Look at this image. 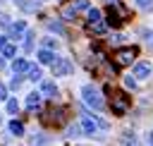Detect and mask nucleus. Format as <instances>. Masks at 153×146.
<instances>
[{
    "label": "nucleus",
    "mask_w": 153,
    "mask_h": 146,
    "mask_svg": "<svg viewBox=\"0 0 153 146\" xmlns=\"http://www.w3.org/2000/svg\"><path fill=\"white\" fill-rule=\"evenodd\" d=\"M2 98H7V89H5V84H0V101Z\"/></svg>",
    "instance_id": "2f4dec72"
},
{
    "label": "nucleus",
    "mask_w": 153,
    "mask_h": 146,
    "mask_svg": "<svg viewBox=\"0 0 153 146\" xmlns=\"http://www.w3.org/2000/svg\"><path fill=\"white\" fill-rule=\"evenodd\" d=\"M43 144H45V136H41V134L31 139V146H43Z\"/></svg>",
    "instance_id": "a878e982"
},
{
    "label": "nucleus",
    "mask_w": 153,
    "mask_h": 146,
    "mask_svg": "<svg viewBox=\"0 0 153 146\" xmlns=\"http://www.w3.org/2000/svg\"><path fill=\"white\" fill-rule=\"evenodd\" d=\"M24 50H33V31L26 34V41H24Z\"/></svg>",
    "instance_id": "412c9836"
},
{
    "label": "nucleus",
    "mask_w": 153,
    "mask_h": 146,
    "mask_svg": "<svg viewBox=\"0 0 153 146\" xmlns=\"http://www.w3.org/2000/svg\"><path fill=\"white\" fill-rule=\"evenodd\" d=\"M65 117H67V110H65V108H48L41 120H43V124H55V127H60V124H65Z\"/></svg>",
    "instance_id": "7ed1b4c3"
},
{
    "label": "nucleus",
    "mask_w": 153,
    "mask_h": 146,
    "mask_svg": "<svg viewBox=\"0 0 153 146\" xmlns=\"http://www.w3.org/2000/svg\"><path fill=\"white\" fill-rule=\"evenodd\" d=\"M2 67H5V62H2V57H0V69H2Z\"/></svg>",
    "instance_id": "f704fd0d"
},
{
    "label": "nucleus",
    "mask_w": 153,
    "mask_h": 146,
    "mask_svg": "<svg viewBox=\"0 0 153 146\" xmlns=\"http://www.w3.org/2000/svg\"><path fill=\"white\" fill-rule=\"evenodd\" d=\"M122 141H124V146H136V136H134V134H129V132L124 134V139H122Z\"/></svg>",
    "instance_id": "5701e85b"
},
{
    "label": "nucleus",
    "mask_w": 153,
    "mask_h": 146,
    "mask_svg": "<svg viewBox=\"0 0 153 146\" xmlns=\"http://www.w3.org/2000/svg\"><path fill=\"white\" fill-rule=\"evenodd\" d=\"M41 91H43L45 96H55V93H57V86H55L53 81H43V84H41Z\"/></svg>",
    "instance_id": "4468645a"
},
{
    "label": "nucleus",
    "mask_w": 153,
    "mask_h": 146,
    "mask_svg": "<svg viewBox=\"0 0 153 146\" xmlns=\"http://www.w3.org/2000/svg\"><path fill=\"white\" fill-rule=\"evenodd\" d=\"M19 84H22V77H19V74H14V79H12V84H10V86H12V89H19Z\"/></svg>",
    "instance_id": "7c9ffc66"
},
{
    "label": "nucleus",
    "mask_w": 153,
    "mask_h": 146,
    "mask_svg": "<svg viewBox=\"0 0 153 146\" xmlns=\"http://www.w3.org/2000/svg\"><path fill=\"white\" fill-rule=\"evenodd\" d=\"M26 108H29V110L41 108V93H36V91H33V93H29V96H26Z\"/></svg>",
    "instance_id": "f8f14e48"
},
{
    "label": "nucleus",
    "mask_w": 153,
    "mask_h": 146,
    "mask_svg": "<svg viewBox=\"0 0 153 146\" xmlns=\"http://www.w3.org/2000/svg\"><path fill=\"white\" fill-rule=\"evenodd\" d=\"M29 79H33V81H38V79H41V67H36V65H31V67H29Z\"/></svg>",
    "instance_id": "6ab92c4d"
},
{
    "label": "nucleus",
    "mask_w": 153,
    "mask_h": 146,
    "mask_svg": "<svg viewBox=\"0 0 153 146\" xmlns=\"http://www.w3.org/2000/svg\"><path fill=\"white\" fill-rule=\"evenodd\" d=\"M5 43H7V38H5V36H0V50H2V45H5Z\"/></svg>",
    "instance_id": "473e14b6"
},
{
    "label": "nucleus",
    "mask_w": 153,
    "mask_h": 146,
    "mask_svg": "<svg viewBox=\"0 0 153 146\" xmlns=\"http://www.w3.org/2000/svg\"><path fill=\"white\" fill-rule=\"evenodd\" d=\"M93 22H100V10L88 7V24H93Z\"/></svg>",
    "instance_id": "f3484780"
},
{
    "label": "nucleus",
    "mask_w": 153,
    "mask_h": 146,
    "mask_svg": "<svg viewBox=\"0 0 153 146\" xmlns=\"http://www.w3.org/2000/svg\"><path fill=\"white\" fill-rule=\"evenodd\" d=\"M127 108H129V98H127V93L115 91V93H112V112H115V115H124Z\"/></svg>",
    "instance_id": "423d86ee"
},
{
    "label": "nucleus",
    "mask_w": 153,
    "mask_h": 146,
    "mask_svg": "<svg viewBox=\"0 0 153 146\" xmlns=\"http://www.w3.org/2000/svg\"><path fill=\"white\" fill-rule=\"evenodd\" d=\"M81 98H84V103H86L88 108H93V110H103V108H105V101H103L100 91H98L93 84H86V86L81 89Z\"/></svg>",
    "instance_id": "f257e3e1"
},
{
    "label": "nucleus",
    "mask_w": 153,
    "mask_h": 146,
    "mask_svg": "<svg viewBox=\"0 0 153 146\" xmlns=\"http://www.w3.org/2000/svg\"><path fill=\"white\" fill-rule=\"evenodd\" d=\"M124 86L127 89H136V79L134 77H124Z\"/></svg>",
    "instance_id": "393cba45"
},
{
    "label": "nucleus",
    "mask_w": 153,
    "mask_h": 146,
    "mask_svg": "<svg viewBox=\"0 0 153 146\" xmlns=\"http://www.w3.org/2000/svg\"><path fill=\"white\" fill-rule=\"evenodd\" d=\"M43 48H45V50L57 48V41H55V38H43Z\"/></svg>",
    "instance_id": "b1692460"
},
{
    "label": "nucleus",
    "mask_w": 153,
    "mask_h": 146,
    "mask_svg": "<svg viewBox=\"0 0 153 146\" xmlns=\"http://www.w3.org/2000/svg\"><path fill=\"white\" fill-rule=\"evenodd\" d=\"M29 67H31V65H29V62H26L24 57H17V60L12 62V69H14V74H22V72H29Z\"/></svg>",
    "instance_id": "9b49d317"
},
{
    "label": "nucleus",
    "mask_w": 153,
    "mask_h": 146,
    "mask_svg": "<svg viewBox=\"0 0 153 146\" xmlns=\"http://www.w3.org/2000/svg\"><path fill=\"white\" fill-rule=\"evenodd\" d=\"M17 110H19V103H17V98H10V101H7V112H12V115H14Z\"/></svg>",
    "instance_id": "4be33fe9"
},
{
    "label": "nucleus",
    "mask_w": 153,
    "mask_h": 146,
    "mask_svg": "<svg viewBox=\"0 0 153 146\" xmlns=\"http://www.w3.org/2000/svg\"><path fill=\"white\" fill-rule=\"evenodd\" d=\"M14 5L22 7L24 12H36V10H38V2H36V0H14Z\"/></svg>",
    "instance_id": "1a4fd4ad"
},
{
    "label": "nucleus",
    "mask_w": 153,
    "mask_h": 146,
    "mask_svg": "<svg viewBox=\"0 0 153 146\" xmlns=\"http://www.w3.org/2000/svg\"><path fill=\"white\" fill-rule=\"evenodd\" d=\"M108 124L103 122V120H98V117H91V115H84L81 117V129L86 132V134H96L98 129H105Z\"/></svg>",
    "instance_id": "39448f33"
},
{
    "label": "nucleus",
    "mask_w": 153,
    "mask_h": 146,
    "mask_svg": "<svg viewBox=\"0 0 153 146\" xmlns=\"http://www.w3.org/2000/svg\"><path fill=\"white\" fill-rule=\"evenodd\" d=\"M153 72V65L141 60V62H134V79H148Z\"/></svg>",
    "instance_id": "6e6552de"
},
{
    "label": "nucleus",
    "mask_w": 153,
    "mask_h": 146,
    "mask_svg": "<svg viewBox=\"0 0 153 146\" xmlns=\"http://www.w3.org/2000/svg\"><path fill=\"white\" fill-rule=\"evenodd\" d=\"M38 60H41L43 65H50V62L55 60V55H53L50 50H45V48H43V50H38Z\"/></svg>",
    "instance_id": "ddd939ff"
},
{
    "label": "nucleus",
    "mask_w": 153,
    "mask_h": 146,
    "mask_svg": "<svg viewBox=\"0 0 153 146\" xmlns=\"http://www.w3.org/2000/svg\"><path fill=\"white\" fill-rule=\"evenodd\" d=\"M136 5H139L141 10H148V7L153 5V0H136Z\"/></svg>",
    "instance_id": "c85d7f7f"
},
{
    "label": "nucleus",
    "mask_w": 153,
    "mask_h": 146,
    "mask_svg": "<svg viewBox=\"0 0 153 146\" xmlns=\"http://www.w3.org/2000/svg\"><path fill=\"white\" fill-rule=\"evenodd\" d=\"M50 69H53L55 77H65V74L72 72V62H69L67 57H55V60L50 62Z\"/></svg>",
    "instance_id": "0eeeda50"
},
{
    "label": "nucleus",
    "mask_w": 153,
    "mask_h": 146,
    "mask_svg": "<svg viewBox=\"0 0 153 146\" xmlns=\"http://www.w3.org/2000/svg\"><path fill=\"white\" fill-rule=\"evenodd\" d=\"M48 29H50V31H55V34H65V29H62V24H60V22H48Z\"/></svg>",
    "instance_id": "aec40b11"
},
{
    "label": "nucleus",
    "mask_w": 153,
    "mask_h": 146,
    "mask_svg": "<svg viewBox=\"0 0 153 146\" xmlns=\"http://www.w3.org/2000/svg\"><path fill=\"white\" fill-rule=\"evenodd\" d=\"M72 7H74V10H88V2H86V0H76Z\"/></svg>",
    "instance_id": "bb28decb"
},
{
    "label": "nucleus",
    "mask_w": 153,
    "mask_h": 146,
    "mask_svg": "<svg viewBox=\"0 0 153 146\" xmlns=\"http://www.w3.org/2000/svg\"><path fill=\"white\" fill-rule=\"evenodd\" d=\"M91 31H93V34H105V31H108V24H105V22H93V24H91Z\"/></svg>",
    "instance_id": "dca6fc26"
},
{
    "label": "nucleus",
    "mask_w": 153,
    "mask_h": 146,
    "mask_svg": "<svg viewBox=\"0 0 153 146\" xmlns=\"http://www.w3.org/2000/svg\"><path fill=\"white\" fill-rule=\"evenodd\" d=\"M24 31H26V24H24V22H14V24H10V36H12V38H19Z\"/></svg>",
    "instance_id": "9d476101"
},
{
    "label": "nucleus",
    "mask_w": 153,
    "mask_h": 146,
    "mask_svg": "<svg viewBox=\"0 0 153 146\" xmlns=\"http://www.w3.org/2000/svg\"><path fill=\"white\" fill-rule=\"evenodd\" d=\"M2 55H5V57H14V55H17V48H14L12 43H5V45H2Z\"/></svg>",
    "instance_id": "a211bd4d"
},
{
    "label": "nucleus",
    "mask_w": 153,
    "mask_h": 146,
    "mask_svg": "<svg viewBox=\"0 0 153 146\" xmlns=\"http://www.w3.org/2000/svg\"><path fill=\"white\" fill-rule=\"evenodd\" d=\"M112 60H115L120 67H127V65H131V62L136 60V48H117V50L112 53Z\"/></svg>",
    "instance_id": "20e7f679"
},
{
    "label": "nucleus",
    "mask_w": 153,
    "mask_h": 146,
    "mask_svg": "<svg viewBox=\"0 0 153 146\" xmlns=\"http://www.w3.org/2000/svg\"><path fill=\"white\" fill-rule=\"evenodd\" d=\"M129 17V10L127 7H122V5H110V10H108V26H120L124 19Z\"/></svg>",
    "instance_id": "f03ea898"
},
{
    "label": "nucleus",
    "mask_w": 153,
    "mask_h": 146,
    "mask_svg": "<svg viewBox=\"0 0 153 146\" xmlns=\"http://www.w3.org/2000/svg\"><path fill=\"white\" fill-rule=\"evenodd\" d=\"M146 139H148V144L153 146V132H148V136H146Z\"/></svg>",
    "instance_id": "72a5a7b5"
},
{
    "label": "nucleus",
    "mask_w": 153,
    "mask_h": 146,
    "mask_svg": "<svg viewBox=\"0 0 153 146\" xmlns=\"http://www.w3.org/2000/svg\"><path fill=\"white\" fill-rule=\"evenodd\" d=\"M62 14H65V19H74V14H76V10H74V7H67V10L62 12Z\"/></svg>",
    "instance_id": "cd10ccee"
},
{
    "label": "nucleus",
    "mask_w": 153,
    "mask_h": 146,
    "mask_svg": "<svg viewBox=\"0 0 153 146\" xmlns=\"http://www.w3.org/2000/svg\"><path fill=\"white\" fill-rule=\"evenodd\" d=\"M10 132H12V134H17V136H22V134H24V124H22V122H17V120H12V122H10Z\"/></svg>",
    "instance_id": "2eb2a0df"
},
{
    "label": "nucleus",
    "mask_w": 153,
    "mask_h": 146,
    "mask_svg": "<svg viewBox=\"0 0 153 146\" xmlns=\"http://www.w3.org/2000/svg\"><path fill=\"white\" fill-rule=\"evenodd\" d=\"M143 41H146L148 45H153V31H143Z\"/></svg>",
    "instance_id": "c756f323"
}]
</instances>
